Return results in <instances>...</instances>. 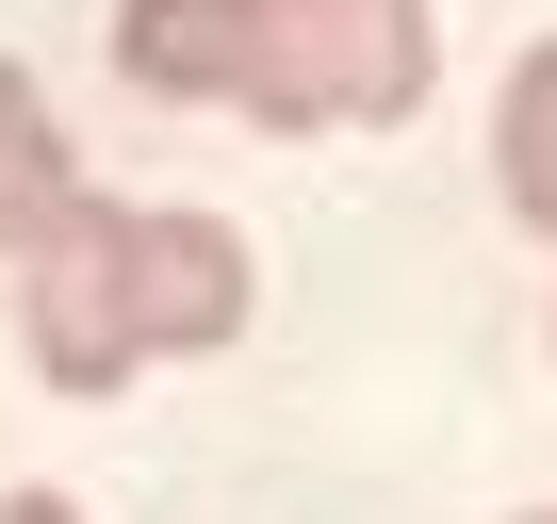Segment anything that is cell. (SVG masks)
I'll list each match as a JSON object with an SVG mask.
<instances>
[{"mask_svg": "<svg viewBox=\"0 0 557 524\" xmlns=\"http://www.w3.org/2000/svg\"><path fill=\"white\" fill-rule=\"evenodd\" d=\"M426 99V0H278L262 34V132H394Z\"/></svg>", "mask_w": 557, "mask_h": 524, "instance_id": "cell-1", "label": "cell"}, {"mask_svg": "<svg viewBox=\"0 0 557 524\" xmlns=\"http://www.w3.org/2000/svg\"><path fill=\"white\" fill-rule=\"evenodd\" d=\"M132 328H148V361L246 328V229L230 213H132Z\"/></svg>", "mask_w": 557, "mask_h": 524, "instance_id": "cell-4", "label": "cell"}, {"mask_svg": "<svg viewBox=\"0 0 557 524\" xmlns=\"http://www.w3.org/2000/svg\"><path fill=\"white\" fill-rule=\"evenodd\" d=\"M278 0H115V83L132 99H262Z\"/></svg>", "mask_w": 557, "mask_h": 524, "instance_id": "cell-3", "label": "cell"}, {"mask_svg": "<svg viewBox=\"0 0 557 524\" xmlns=\"http://www.w3.org/2000/svg\"><path fill=\"white\" fill-rule=\"evenodd\" d=\"M0 524H83V508H66V491H17V508H0Z\"/></svg>", "mask_w": 557, "mask_h": 524, "instance_id": "cell-7", "label": "cell"}, {"mask_svg": "<svg viewBox=\"0 0 557 524\" xmlns=\"http://www.w3.org/2000/svg\"><path fill=\"white\" fill-rule=\"evenodd\" d=\"M83 197V164H66V132H50V99H34V66L0 50V246H34L50 213Z\"/></svg>", "mask_w": 557, "mask_h": 524, "instance_id": "cell-5", "label": "cell"}, {"mask_svg": "<svg viewBox=\"0 0 557 524\" xmlns=\"http://www.w3.org/2000/svg\"><path fill=\"white\" fill-rule=\"evenodd\" d=\"M492 180H508V213L557 246V34L508 66V99H492Z\"/></svg>", "mask_w": 557, "mask_h": 524, "instance_id": "cell-6", "label": "cell"}, {"mask_svg": "<svg viewBox=\"0 0 557 524\" xmlns=\"http://www.w3.org/2000/svg\"><path fill=\"white\" fill-rule=\"evenodd\" d=\"M524 524H557V508H524Z\"/></svg>", "mask_w": 557, "mask_h": 524, "instance_id": "cell-8", "label": "cell"}, {"mask_svg": "<svg viewBox=\"0 0 557 524\" xmlns=\"http://www.w3.org/2000/svg\"><path fill=\"white\" fill-rule=\"evenodd\" d=\"M17 262H34V377L50 394H115L148 361V328H132V197H66Z\"/></svg>", "mask_w": 557, "mask_h": 524, "instance_id": "cell-2", "label": "cell"}]
</instances>
